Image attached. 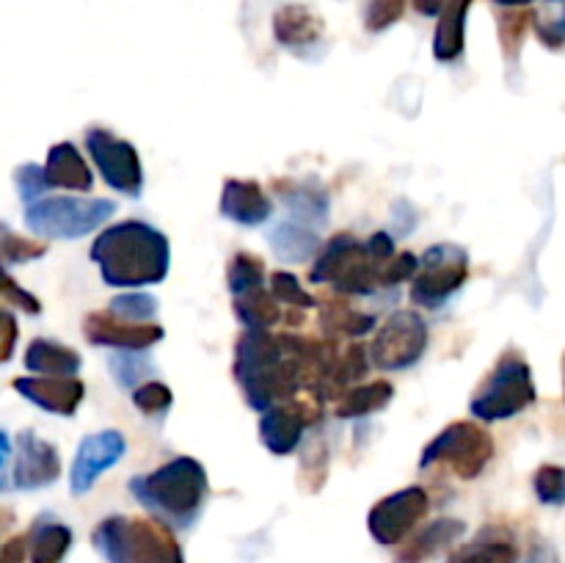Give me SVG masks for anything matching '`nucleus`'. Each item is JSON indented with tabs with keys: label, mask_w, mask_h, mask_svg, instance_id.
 Here are the masks:
<instances>
[{
	"label": "nucleus",
	"mask_w": 565,
	"mask_h": 563,
	"mask_svg": "<svg viewBox=\"0 0 565 563\" xmlns=\"http://www.w3.org/2000/svg\"><path fill=\"white\" fill-rule=\"evenodd\" d=\"M320 342L301 334L246 329L235 342V381L254 412H268L279 403L296 401L309 386L318 364Z\"/></svg>",
	"instance_id": "1"
},
{
	"label": "nucleus",
	"mask_w": 565,
	"mask_h": 563,
	"mask_svg": "<svg viewBox=\"0 0 565 563\" xmlns=\"http://www.w3.org/2000/svg\"><path fill=\"white\" fill-rule=\"evenodd\" d=\"M88 254L110 287L160 285L169 276V237L147 221L127 219L110 224L99 232Z\"/></svg>",
	"instance_id": "2"
},
{
	"label": "nucleus",
	"mask_w": 565,
	"mask_h": 563,
	"mask_svg": "<svg viewBox=\"0 0 565 563\" xmlns=\"http://www.w3.org/2000/svg\"><path fill=\"white\" fill-rule=\"evenodd\" d=\"M392 259L395 237L390 232H375L367 241L340 232L318 252L309 282L334 287L342 296H373L379 287H386L384 276Z\"/></svg>",
	"instance_id": "3"
},
{
	"label": "nucleus",
	"mask_w": 565,
	"mask_h": 563,
	"mask_svg": "<svg viewBox=\"0 0 565 563\" xmlns=\"http://www.w3.org/2000/svg\"><path fill=\"white\" fill-rule=\"evenodd\" d=\"M130 495L169 528H191L210 495V480L202 464L191 456H177L147 475L127 484Z\"/></svg>",
	"instance_id": "4"
},
{
	"label": "nucleus",
	"mask_w": 565,
	"mask_h": 563,
	"mask_svg": "<svg viewBox=\"0 0 565 563\" xmlns=\"http://www.w3.org/2000/svg\"><path fill=\"white\" fill-rule=\"evenodd\" d=\"M92 544L108 563H185L174 530L154 517L103 519L94 528Z\"/></svg>",
	"instance_id": "5"
},
{
	"label": "nucleus",
	"mask_w": 565,
	"mask_h": 563,
	"mask_svg": "<svg viewBox=\"0 0 565 563\" xmlns=\"http://www.w3.org/2000/svg\"><path fill=\"white\" fill-rule=\"evenodd\" d=\"M535 397L539 392H535L530 362L516 348H508L469 401V412L483 423H500V419H511L533 406Z\"/></svg>",
	"instance_id": "6"
},
{
	"label": "nucleus",
	"mask_w": 565,
	"mask_h": 563,
	"mask_svg": "<svg viewBox=\"0 0 565 563\" xmlns=\"http://www.w3.org/2000/svg\"><path fill=\"white\" fill-rule=\"evenodd\" d=\"M116 213V202L97 196H42L25 208V226L47 241L92 235Z\"/></svg>",
	"instance_id": "7"
},
{
	"label": "nucleus",
	"mask_w": 565,
	"mask_h": 563,
	"mask_svg": "<svg viewBox=\"0 0 565 563\" xmlns=\"http://www.w3.org/2000/svg\"><path fill=\"white\" fill-rule=\"evenodd\" d=\"M491 458H494V439L489 431L469 419H458L425 445L419 469H430L434 464H450L458 478L475 480L483 475Z\"/></svg>",
	"instance_id": "8"
},
{
	"label": "nucleus",
	"mask_w": 565,
	"mask_h": 563,
	"mask_svg": "<svg viewBox=\"0 0 565 563\" xmlns=\"http://www.w3.org/2000/svg\"><path fill=\"white\" fill-rule=\"evenodd\" d=\"M469 254L456 243L430 246L419 257V270L412 279V301L423 309H439L467 285Z\"/></svg>",
	"instance_id": "9"
},
{
	"label": "nucleus",
	"mask_w": 565,
	"mask_h": 563,
	"mask_svg": "<svg viewBox=\"0 0 565 563\" xmlns=\"http://www.w3.org/2000/svg\"><path fill=\"white\" fill-rule=\"evenodd\" d=\"M367 351L373 368L386 370V373L414 368L428 351V323L414 309H397L381 326Z\"/></svg>",
	"instance_id": "10"
},
{
	"label": "nucleus",
	"mask_w": 565,
	"mask_h": 563,
	"mask_svg": "<svg viewBox=\"0 0 565 563\" xmlns=\"http://www.w3.org/2000/svg\"><path fill=\"white\" fill-rule=\"evenodd\" d=\"M86 149L97 166L105 185L125 196L138 199L143 191V166L138 158V149L125 138L114 136L105 127H92L86 132Z\"/></svg>",
	"instance_id": "11"
},
{
	"label": "nucleus",
	"mask_w": 565,
	"mask_h": 563,
	"mask_svg": "<svg viewBox=\"0 0 565 563\" xmlns=\"http://www.w3.org/2000/svg\"><path fill=\"white\" fill-rule=\"evenodd\" d=\"M428 508V491H425L423 486H406V489L384 497V500L375 502V506L370 508V535L384 546L403 544V541L412 535V530L423 522Z\"/></svg>",
	"instance_id": "12"
},
{
	"label": "nucleus",
	"mask_w": 565,
	"mask_h": 563,
	"mask_svg": "<svg viewBox=\"0 0 565 563\" xmlns=\"http://www.w3.org/2000/svg\"><path fill=\"white\" fill-rule=\"evenodd\" d=\"M83 337L92 346L110 348V351H149L154 342L166 337L160 323H136L114 315L110 309H97L83 318Z\"/></svg>",
	"instance_id": "13"
},
{
	"label": "nucleus",
	"mask_w": 565,
	"mask_h": 563,
	"mask_svg": "<svg viewBox=\"0 0 565 563\" xmlns=\"http://www.w3.org/2000/svg\"><path fill=\"white\" fill-rule=\"evenodd\" d=\"M320 419V406L315 401H296L279 403L259 414V442L268 447L274 456H290L301 445L303 434L309 425Z\"/></svg>",
	"instance_id": "14"
},
{
	"label": "nucleus",
	"mask_w": 565,
	"mask_h": 563,
	"mask_svg": "<svg viewBox=\"0 0 565 563\" xmlns=\"http://www.w3.org/2000/svg\"><path fill=\"white\" fill-rule=\"evenodd\" d=\"M125 450L127 442L119 431H99V434L83 436L70 469L72 495H88V491L94 489V484L99 480V475L108 472L110 467H116V464L121 461Z\"/></svg>",
	"instance_id": "15"
},
{
	"label": "nucleus",
	"mask_w": 565,
	"mask_h": 563,
	"mask_svg": "<svg viewBox=\"0 0 565 563\" xmlns=\"http://www.w3.org/2000/svg\"><path fill=\"white\" fill-rule=\"evenodd\" d=\"M14 390L28 403L58 417H72L86 397V384L77 375H20Z\"/></svg>",
	"instance_id": "16"
},
{
	"label": "nucleus",
	"mask_w": 565,
	"mask_h": 563,
	"mask_svg": "<svg viewBox=\"0 0 565 563\" xmlns=\"http://www.w3.org/2000/svg\"><path fill=\"white\" fill-rule=\"evenodd\" d=\"M61 475V456L55 445L39 439L33 431H22L17 436V458H14V486L22 491H36L55 484Z\"/></svg>",
	"instance_id": "17"
},
{
	"label": "nucleus",
	"mask_w": 565,
	"mask_h": 563,
	"mask_svg": "<svg viewBox=\"0 0 565 563\" xmlns=\"http://www.w3.org/2000/svg\"><path fill=\"white\" fill-rule=\"evenodd\" d=\"M221 215L241 226H259L274 215V199L265 193L257 180H237L230 177L221 188Z\"/></svg>",
	"instance_id": "18"
},
{
	"label": "nucleus",
	"mask_w": 565,
	"mask_h": 563,
	"mask_svg": "<svg viewBox=\"0 0 565 563\" xmlns=\"http://www.w3.org/2000/svg\"><path fill=\"white\" fill-rule=\"evenodd\" d=\"M281 204L290 210L292 221L320 230L329 221V193L315 177L309 180H274Z\"/></svg>",
	"instance_id": "19"
},
{
	"label": "nucleus",
	"mask_w": 565,
	"mask_h": 563,
	"mask_svg": "<svg viewBox=\"0 0 565 563\" xmlns=\"http://www.w3.org/2000/svg\"><path fill=\"white\" fill-rule=\"evenodd\" d=\"M323 20L301 3L281 6L274 14V36L281 47L292 53H307L323 39Z\"/></svg>",
	"instance_id": "20"
},
{
	"label": "nucleus",
	"mask_w": 565,
	"mask_h": 563,
	"mask_svg": "<svg viewBox=\"0 0 565 563\" xmlns=\"http://www.w3.org/2000/svg\"><path fill=\"white\" fill-rule=\"evenodd\" d=\"M44 180L47 188H66V191H92L94 174L88 169L86 158L72 141L53 144L44 160Z\"/></svg>",
	"instance_id": "21"
},
{
	"label": "nucleus",
	"mask_w": 565,
	"mask_h": 563,
	"mask_svg": "<svg viewBox=\"0 0 565 563\" xmlns=\"http://www.w3.org/2000/svg\"><path fill=\"white\" fill-rule=\"evenodd\" d=\"M447 563H519L516 541L508 528L489 524L469 544L452 552Z\"/></svg>",
	"instance_id": "22"
},
{
	"label": "nucleus",
	"mask_w": 565,
	"mask_h": 563,
	"mask_svg": "<svg viewBox=\"0 0 565 563\" xmlns=\"http://www.w3.org/2000/svg\"><path fill=\"white\" fill-rule=\"evenodd\" d=\"M467 524L461 519H436V522L425 524L414 539L406 541L401 552H397V563H428L434 561L439 552L456 544L463 535Z\"/></svg>",
	"instance_id": "23"
},
{
	"label": "nucleus",
	"mask_w": 565,
	"mask_h": 563,
	"mask_svg": "<svg viewBox=\"0 0 565 563\" xmlns=\"http://www.w3.org/2000/svg\"><path fill=\"white\" fill-rule=\"evenodd\" d=\"M472 0H447L434 33V55L441 64H452L463 55L467 44V14Z\"/></svg>",
	"instance_id": "24"
},
{
	"label": "nucleus",
	"mask_w": 565,
	"mask_h": 563,
	"mask_svg": "<svg viewBox=\"0 0 565 563\" xmlns=\"http://www.w3.org/2000/svg\"><path fill=\"white\" fill-rule=\"evenodd\" d=\"M83 359L75 348L61 346V342L36 337L25 351V370L33 375H77Z\"/></svg>",
	"instance_id": "25"
},
{
	"label": "nucleus",
	"mask_w": 565,
	"mask_h": 563,
	"mask_svg": "<svg viewBox=\"0 0 565 563\" xmlns=\"http://www.w3.org/2000/svg\"><path fill=\"white\" fill-rule=\"evenodd\" d=\"M72 546V530L53 517H39L28 530L31 563H61Z\"/></svg>",
	"instance_id": "26"
},
{
	"label": "nucleus",
	"mask_w": 565,
	"mask_h": 563,
	"mask_svg": "<svg viewBox=\"0 0 565 563\" xmlns=\"http://www.w3.org/2000/svg\"><path fill=\"white\" fill-rule=\"evenodd\" d=\"M235 318L241 320L243 329H254V331H270L276 323L285 320V312H281L279 298L274 296L265 287H257V290H248L243 296H235Z\"/></svg>",
	"instance_id": "27"
},
{
	"label": "nucleus",
	"mask_w": 565,
	"mask_h": 563,
	"mask_svg": "<svg viewBox=\"0 0 565 563\" xmlns=\"http://www.w3.org/2000/svg\"><path fill=\"white\" fill-rule=\"evenodd\" d=\"M270 246L287 263H307L309 257H315L320 248L318 230L301 224V221H281L274 232H270Z\"/></svg>",
	"instance_id": "28"
},
{
	"label": "nucleus",
	"mask_w": 565,
	"mask_h": 563,
	"mask_svg": "<svg viewBox=\"0 0 565 563\" xmlns=\"http://www.w3.org/2000/svg\"><path fill=\"white\" fill-rule=\"evenodd\" d=\"M392 397H395V386H392L390 381H373V384L351 386V390L337 401V417L342 419L370 417V414L390 406Z\"/></svg>",
	"instance_id": "29"
},
{
	"label": "nucleus",
	"mask_w": 565,
	"mask_h": 563,
	"mask_svg": "<svg viewBox=\"0 0 565 563\" xmlns=\"http://www.w3.org/2000/svg\"><path fill=\"white\" fill-rule=\"evenodd\" d=\"M320 323L331 337H362L375 329V315L362 312L348 301H329L320 307Z\"/></svg>",
	"instance_id": "30"
},
{
	"label": "nucleus",
	"mask_w": 565,
	"mask_h": 563,
	"mask_svg": "<svg viewBox=\"0 0 565 563\" xmlns=\"http://www.w3.org/2000/svg\"><path fill=\"white\" fill-rule=\"evenodd\" d=\"M226 285H230L232 296L265 287V263L252 252L232 254L230 265H226Z\"/></svg>",
	"instance_id": "31"
},
{
	"label": "nucleus",
	"mask_w": 565,
	"mask_h": 563,
	"mask_svg": "<svg viewBox=\"0 0 565 563\" xmlns=\"http://www.w3.org/2000/svg\"><path fill=\"white\" fill-rule=\"evenodd\" d=\"M108 368L116 384L130 392L141 386L143 381H149V373H152V362L147 359V351H116L108 359Z\"/></svg>",
	"instance_id": "32"
},
{
	"label": "nucleus",
	"mask_w": 565,
	"mask_h": 563,
	"mask_svg": "<svg viewBox=\"0 0 565 563\" xmlns=\"http://www.w3.org/2000/svg\"><path fill=\"white\" fill-rule=\"evenodd\" d=\"M533 28L541 44L550 50H561L565 44V0H546L533 14Z\"/></svg>",
	"instance_id": "33"
},
{
	"label": "nucleus",
	"mask_w": 565,
	"mask_h": 563,
	"mask_svg": "<svg viewBox=\"0 0 565 563\" xmlns=\"http://www.w3.org/2000/svg\"><path fill=\"white\" fill-rule=\"evenodd\" d=\"M44 254H47V246L42 241L22 237L6 224H0V263L3 259H9V263H31V259L44 257Z\"/></svg>",
	"instance_id": "34"
},
{
	"label": "nucleus",
	"mask_w": 565,
	"mask_h": 563,
	"mask_svg": "<svg viewBox=\"0 0 565 563\" xmlns=\"http://www.w3.org/2000/svg\"><path fill=\"white\" fill-rule=\"evenodd\" d=\"M533 489L544 506H565V467L541 464L533 475Z\"/></svg>",
	"instance_id": "35"
},
{
	"label": "nucleus",
	"mask_w": 565,
	"mask_h": 563,
	"mask_svg": "<svg viewBox=\"0 0 565 563\" xmlns=\"http://www.w3.org/2000/svg\"><path fill=\"white\" fill-rule=\"evenodd\" d=\"M270 293L279 298V304H287V307H296V309L318 307V298L309 296V293L303 290L301 279L292 276L290 270H276V274L270 276Z\"/></svg>",
	"instance_id": "36"
},
{
	"label": "nucleus",
	"mask_w": 565,
	"mask_h": 563,
	"mask_svg": "<svg viewBox=\"0 0 565 563\" xmlns=\"http://www.w3.org/2000/svg\"><path fill=\"white\" fill-rule=\"evenodd\" d=\"M108 309L125 320L152 323L154 315H158V301H154L152 296H143V293H125V296H116L114 301L108 304Z\"/></svg>",
	"instance_id": "37"
},
{
	"label": "nucleus",
	"mask_w": 565,
	"mask_h": 563,
	"mask_svg": "<svg viewBox=\"0 0 565 563\" xmlns=\"http://www.w3.org/2000/svg\"><path fill=\"white\" fill-rule=\"evenodd\" d=\"M130 397L136 403V408H141L149 417L152 414H166L171 408V403H174V392L163 381H143L141 386H136L130 392Z\"/></svg>",
	"instance_id": "38"
},
{
	"label": "nucleus",
	"mask_w": 565,
	"mask_h": 563,
	"mask_svg": "<svg viewBox=\"0 0 565 563\" xmlns=\"http://www.w3.org/2000/svg\"><path fill=\"white\" fill-rule=\"evenodd\" d=\"M530 25H533V11H513V14L500 17V42L511 61L516 59L519 50H522V42L524 36H527Z\"/></svg>",
	"instance_id": "39"
},
{
	"label": "nucleus",
	"mask_w": 565,
	"mask_h": 563,
	"mask_svg": "<svg viewBox=\"0 0 565 563\" xmlns=\"http://www.w3.org/2000/svg\"><path fill=\"white\" fill-rule=\"evenodd\" d=\"M406 11V0H367V9H364V28L370 33L386 31L390 25H395L397 20Z\"/></svg>",
	"instance_id": "40"
},
{
	"label": "nucleus",
	"mask_w": 565,
	"mask_h": 563,
	"mask_svg": "<svg viewBox=\"0 0 565 563\" xmlns=\"http://www.w3.org/2000/svg\"><path fill=\"white\" fill-rule=\"evenodd\" d=\"M14 185H17V191H20L22 202L31 204V202H36V199H42V193L47 191V180H44V166H36V163L17 166Z\"/></svg>",
	"instance_id": "41"
},
{
	"label": "nucleus",
	"mask_w": 565,
	"mask_h": 563,
	"mask_svg": "<svg viewBox=\"0 0 565 563\" xmlns=\"http://www.w3.org/2000/svg\"><path fill=\"white\" fill-rule=\"evenodd\" d=\"M0 298H6V301L14 304V307H20L22 312H28V315L42 312V304H39V298L33 296V293H28L25 287H22L20 282H17L14 276L3 268V263H0Z\"/></svg>",
	"instance_id": "42"
},
{
	"label": "nucleus",
	"mask_w": 565,
	"mask_h": 563,
	"mask_svg": "<svg viewBox=\"0 0 565 563\" xmlns=\"http://www.w3.org/2000/svg\"><path fill=\"white\" fill-rule=\"evenodd\" d=\"M17 340H20V326H17L14 312L0 307V364L14 357Z\"/></svg>",
	"instance_id": "43"
},
{
	"label": "nucleus",
	"mask_w": 565,
	"mask_h": 563,
	"mask_svg": "<svg viewBox=\"0 0 565 563\" xmlns=\"http://www.w3.org/2000/svg\"><path fill=\"white\" fill-rule=\"evenodd\" d=\"M522 563H561V557H557L555 546L550 544V541H533L527 550V555L522 557Z\"/></svg>",
	"instance_id": "44"
},
{
	"label": "nucleus",
	"mask_w": 565,
	"mask_h": 563,
	"mask_svg": "<svg viewBox=\"0 0 565 563\" xmlns=\"http://www.w3.org/2000/svg\"><path fill=\"white\" fill-rule=\"evenodd\" d=\"M28 557V535H14L9 539V544H3L0 550V563H25Z\"/></svg>",
	"instance_id": "45"
},
{
	"label": "nucleus",
	"mask_w": 565,
	"mask_h": 563,
	"mask_svg": "<svg viewBox=\"0 0 565 563\" xmlns=\"http://www.w3.org/2000/svg\"><path fill=\"white\" fill-rule=\"evenodd\" d=\"M445 6L447 0H414V9H417L423 17H439Z\"/></svg>",
	"instance_id": "46"
},
{
	"label": "nucleus",
	"mask_w": 565,
	"mask_h": 563,
	"mask_svg": "<svg viewBox=\"0 0 565 563\" xmlns=\"http://www.w3.org/2000/svg\"><path fill=\"white\" fill-rule=\"evenodd\" d=\"M9 453H11V442H9V436L0 431V472H3V464H6V458H9ZM3 489H6V484H3V478H0V491Z\"/></svg>",
	"instance_id": "47"
},
{
	"label": "nucleus",
	"mask_w": 565,
	"mask_h": 563,
	"mask_svg": "<svg viewBox=\"0 0 565 563\" xmlns=\"http://www.w3.org/2000/svg\"><path fill=\"white\" fill-rule=\"evenodd\" d=\"M497 6H505V9H519V6H527L533 3V0H494Z\"/></svg>",
	"instance_id": "48"
},
{
	"label": "nucleus",
	"mask_w": 565,
	"mask_h": 563,
	"mask_svg": "<svg viewBox=\"0 0 565 563\" xmlns=\"http://www.w3.org/2000/svg\"><path fill=\"white\" fill-rule=\"evenodd\" d=\"M563 384H565V357H563Z\"/></svg>",
	"instance_id": "49"
}]
</instances>
